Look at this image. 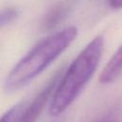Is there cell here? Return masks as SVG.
I'll list each match as a JSON object with an SVG mask.
<instances>
[{"label":"cell","instance_id":"obj_1","mask_svg":"<svg viewBox=\"0 0 122 122\" xmlns=\"http://www.w3.org/2000/svg\"><path fill=\"white\" fill-rule=\"evenodd\" d=\"M104 51V37L95 36L69 66L51 100L49 113L58 116L79 96L95 72Z\"/></svg>","mask_w":122,"mask_h":122},{"label":"cell","instance_id":"obj_2","mask_svg":"<svg viewBox=\"0 0 122 122\" xmlns=\"http://www.w3.org/2000/svg\"><path fill=\"white\" fill-rule=\"evenodd\" d=\"M77 34V28L71 26L35 45L9 72L5 79V91L12 92L30 82L71 46Z\"/></svg>","mask_w":122,"mask_h":122},{"label":"cell","instance_id":"obj_3","mask_svg":"<svg viewBox=\"0 0 122 122\" xmlns=\"http://www.w3.org/2000/svg\"><path fill=\"white\" fill-rule=\"evenodd\" d=\"M62 74V70L56 71V73L49 80L44 88L36 94L32 101L30 102L29 105L24 109L18 122H36L50 97H52Z\"/></svg>","mask_w":122,"mask_h":122},{"label":"cell","instance_id":"obj_4","mask_svg":"<svg viewBox=\"0 0 122 122\" xmlns=\"http://www.w3.org/2000/svg\"><path fill=\"white\" fill-rule=\"evenodd\" d=\"M122 74V45L116 50L99 75L101 84H111Z\"/></svg>","mask_w":122,"mask_h":122},{"label":"cell","instance_id":"obj_5","mask_svg":"<svg viewBox=\"0 0 122 122\" xmlns=\"http://www.w3.org/2000/svg\"><path fill=\"white\" fill-rule=\"evenodd\" d=\"M68 12L69 6L66 3H59L58 5H55L45 16L43 21L44 28L47 30L54 28L64 19V17H66Z\"/></svg>","mask_w":122,"mask_h":122},{"label":"cell","instance_id":"obj_6","mask_svg":"<svg viewBox=\"0 0 122 122\" xmlns=\"http://www.w3.org/2000/svg\"><path fill=\"white\" fill-rule=\"evenodd\" d=\"M24 109H25L24 102L17 103L16 105L11 107L10 110H8L0 117V122H18Z\"/></svg>","mask_w":122,"mask_h":122},{"label":"cell","instance_id":"obj_7","mask_svg":"<svg viewBox=\"0 0 122 122\" xmlns=\"http://www.w3.org/2000/svg\"><path fill=\"white\" fill-rule=\"evenodd\" d=\"M17 17V11L14 9H6L0 11V28L8 25Z\"/></svg>","mask_w":122,"mask_h":122},{"label":"cell","instance_id":"obj_8","mask_svg":"<svg viewBox=\"0 0 122 122\" xmlns=\"http://www.w3.org/2000/svg\"><path fill=\"white\" fill-rule=\"evenodd\" d=\"M110 7L112 9H121L122 8V0H108Z\"/></svg>","mask_w":122,"mask_h":122},{"label":"cell","instance_id":"obj_9","mask_svg":"<svg viewBox=\"0 0 122 122\" xmlns=\"http://www.w3.org/2000/svg\"><path fill=\"white\" fill-rule=\"evenodd\" d=\"M101 122H116L114 120H104V121H101Z\"/></svg>","mask_w":122,"mask_h":122}]
</instances>
